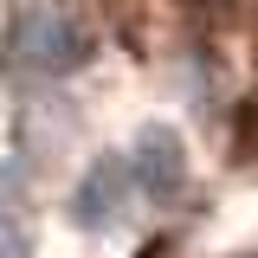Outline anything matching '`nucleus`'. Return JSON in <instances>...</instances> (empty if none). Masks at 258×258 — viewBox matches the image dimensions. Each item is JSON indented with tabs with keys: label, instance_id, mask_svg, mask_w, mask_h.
I'll return each instance as SVG.
<instances>
[{
	"label": "nucleus",
	"instance_id": "4",
	"mask_svg": "<svg viewBox=\"0 0 258 258\" xmlns=\"http://www.w3.org/2000/svg\"><path fill=\"white\" fill-rule=\"evenodd\" d=\"M0 258H32V239H26L20 207H0Z\"/></svg>",
	"mask_w": 258,
	"mask_h": 258
},
{
	"label": "nucleus",
	"instance_id": "1",
	"mask_svg": "<svg viewBox=\"0 0 258 258\" xmlns=\"http://www.w3.org/2000/svg\"><path fill=\"white\" fill-rule=\"evenodd\" d=\"M7 58L39 71V78H64V71H78L91 58V32L78 26V13H64L58 0H32L7 26Z\"/></svg>",
	"mask_w": 258,
	"mask_h": 258
},
{
	"label": "nucleus",
	"instance_id": "2",
	"mask_svg": "<svg viewBox=\"0 0 258 258\" xmlns=\"http://www.w3.org/2000/svg\"><path fill=\"white\" fill-rule=\"evenodd\" d=\"M129 187H136V168H129V155H97L91 168H84V181H78V194H71V220L78 226H116L129 207Z\"/></svg>",
	"mask_w": 258,
	"mask_h": 258
},
{
	"label": "nucleus",
	"instance_id": "3",
	"mask_svg": "<svg viewBox=\"0 0 258 258\" xmlns=\"http://www.w3.org/2000/svg\"><path fill=\"white\" fill-rule=\"evenodd\" d=\"M129 168H136V187L149 194V200H174V194L187 187V155H181V136L168 123H149L136 136Z\"/></svg>",
	"mask_w": 258,
	"mask_h": 258
},
{
	"label": "nucleus",
	"instance_id": "5",
	"mask_svg": "<svg viewBox=\"0 0 258 258\" xmlns=\"http://www.w3.org/2000/svg\"><path fill=\"white\" fill-rule=\"evenodd\" d=\"M0 207H20V168L0 161Z\"/></svg>",
	"mask_w": 258,
	"mask_h": 258
}]
</instances>
